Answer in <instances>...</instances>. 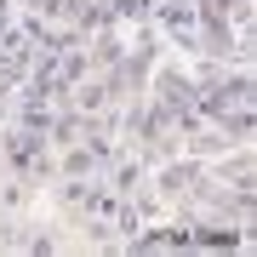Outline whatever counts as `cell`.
Wrapping results in <instances>:
<instances>
[{
    "mask_svg": "<svg viewBox=\"0 0 257 257\" xmlns=\"http://www.w3.org/2000/svg\"><path fill=\"white\" fill-rule=\"evenodd\" d=\"M206 109L217 114L223 126L251 132V86H246V80H234V86H211V92H206Z\"/></svg>",
    "mask_w": 257,
    "mask_h": 257,
    "instance_id": "1",
    "label": "cell"
},
{
    "mask_svg": "<svg viewBox=\"0 0 257 257\" xmlns=\"http://www.w3.org/2000/svg\"><path fill=\"white\" fill-rule=\"evenodd\" d=\"M160 18H166V29H172V35H183V40H194V12L189 6H177V0H160Z\"/></svg>",
    "mask_w": 257,
    "mask_h": 257,
    "instance_id": "2",
    "label": "cell"
}]
</instances>
